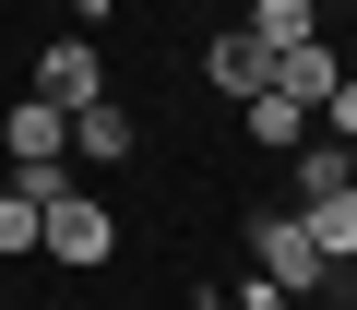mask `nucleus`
<instances>
[{
    "instance_id": "f257e3e1",
    "label": "nucleus",
    "mask_w": 357,
    "mask_h": 310,
    "mask_svg": "<svg viewBox=\"0 0 357 310\" xmlns=\"http://www.w3.org/2000/svg\"><path fill=\"white\" fill-rule=\"evenodd\" d=\"M36 251H48V263H72V274H96V263L119 251V227H107V203H96V191H60V203H36Z\"/></svg>"
},
{
    "instance_id": "f03ea898",
    "label": "nucleus",
    "mask_w": 357,
    "mask_h": 310,
    "mask_svg": "<svg viewBox=\"0 0 357 310\" xmlns=\"http://www.w3.org/2000/svg\"><path fill=\"white\" fill-rule=\"evenodd\" d=\"M24 96H48V108H96V96H107V60H96V36H48Z\"/></svg>"
},
{
    "instance_id": "7ed1b4c3",
    "label": "nucleus",
    "mask_w": 357,
    "mask_h": 310,
    "mask_svg": "<svg viewBox=\"0 0 357 310\" xmlns=\"http://www.w3.org/2000/svg\"><path fill=\"white\" fill-rule=\"evenodd\" d=\"M250 251H262V274H274V286H286V298H298V286H321V274H333V263H321V251H310V227H298V215H262V227H250Z\"/></svg>"
},
{
    "instance_id": "20e7f679",
    "label": "nucleus",
    "mask_w": 357,
    "mask_h": 310,
    "mask_svg": "<svg viewBox=\"0 0 357 310\" xmlns=\"http://www.w3.org/2000/svg\"><path fill=\"white\" fill-rule=\"evenodd\" d=\"M0 155H72V108H48V96H13V119H0Z\"/></svg>"
},
{
    "instance_id": "39448f33",
    "label": "nucleus",
    "mask_w": 357,
    "mask_h": 310,
    "mask_svg": "<svg viewBox=\"0 0 357 310\" xmlns=\"http://www.w3.org/2000/svg\"><path fill=\"white\" fill-rule=\"evenodd\" d=\"M203 72H215V96H238V108H250V96H262V84H274V48H262V36H250V24H227V36H215V60H203Z\"/></svg>"
},
{
    "instance_id": "423d86ee",
    "label": "nucleus",
    "mask_w": 357,
    "mask_h": 310,
    "mask_svg": "<svg viewBox=\"0 0 357 310\" xmlns=\"http://www.w3.org/2000/svg\"><path fill=\"white\" fill-rule=\"evenodd\" d=\"M333 72H345V60H333L321 36H310V48H274V96H298V108H321V96H333Z\"/></svg>"
},
{
    "instance_id": "0eeeda50",
    "label": "nucleus",
    "mask_w": 357,
    "mask_h": 310,
    "mask_svg": "<svg viewBox=\"0 0 357 310\" xmlns=\"http://www.w3.org/2000/svg\"><path fill=\"white\" fill-rule=\"evenodd\" d=\"M238 119H250V143H262V155H298V143H310V108H298V96H274V84H262Z\"/></svg>"
},
{
    "instance_id": "6e6552de",
    "label": "nucleus",
    "mask_w": 357,
    "mask_h": 310,
    "mask_svg": "<svg viewBox=\"0 0 357 310\" xmlns=\"http://www.w3.org/2000/svg\"><path fill=\"white\" fill-rule=\"evenodd\" d=\"M298 227H310V251H321V263H357V191H321V203H298Z\"/></svg>"
},
{
    "instance_id": "1a4fd4ad",
    "label": "nucleus",
    "mask_w": 357,
    "mask_h": 310,
    "mask_svg": "<svg viewBox=\"0 0 357 310\" xmlns=\"http://www.w3.org/2000/svg\"><path fill=\"white\" fill-rule=\"evenodd\" d=\"M250 36L262 48H310L321 36V0H250Z\"/></svg>"
},
{
    "instance_id": "9d476101",
    "label": "nucleus",
    "mask_w": 357,
    "mask_h": 310,
    "mask_svg": "<svg viewBox=\"0 0 357 310\" xmlns=\"http://www.w3.org/2000/svg\"><path fill=\"white\" fill-rule=\"evenodd\" d=\"M72 155H131V119H119V96L72 108Z\"/></svg>"
},
{
    "instance_id": "9b49d317",
    "label": "nucleus",
    "mask_w": 357,
    "mask_h": 310,
    "mask_svg": "<svg viewBox=\"0 0 357 310\" xmlns=\"http://www.w3.org/2000/svg\"><path fill=\"white\" fill-rule=\"evenodd\" d=\"M321 191H345V143H298V203H321Z\"/></svg>"
},
{
    "instance_id": "f8f14e48",
    "label": "nucleus",
    "mask_w": 357,
    "mask_h": 310,
    "mask_svg": "<svg viewBox=\"0 0 357 310\" xmlns=\"http://www.w3.org/2000/svg\"><path fill=\"white\" fill-rule=\"evenodd\" d=\"M24 251H36V203H24V191H0V263H24Z\"/></svg>"
},
{
    "instance_id": "ddd939ff",
    "label": "nucleus",
    "mask_w": 357,
    "mask_h": 310,
    "mask_svg": "<svg viewBox=\"0 0 357 310\" xmlns=\"http://www.w3.org/2000/svg\"><path fill=\"white\" fill-rule=\"evenodd\" d=\"M310 119H333V143H357V72H333V96H321Z\"/></svg>"
},
{
    "instance_id": "4468645a",
    "label": "nucleus",
    "mask_w": 357,
    "mask_h": 310,
    "mask_svg": "<svg viewBox=\"0 0 357 310\" xmlns=\"http://www.w3.org/2000/svg\"><path fill=\"white\" fill-rule=\"evenodd\" d=\"M345 191H357V143H345Z\"/></svg>"
},
{
    "instance_id": "2eb2a0df",
    "label": "nucleus",
    "mask_w": 357,
    "mask_h": 310,
    "mask_svg": "<svg viewBox=\"0 0 357 310\" xmlns=\"http://www.w3.org/2000/svg\"><path fill=\"white\" fill-rule=\"evenodd\" d=\"M60 13H72V0H60Z\"/></svg>"
}]
</instances>
